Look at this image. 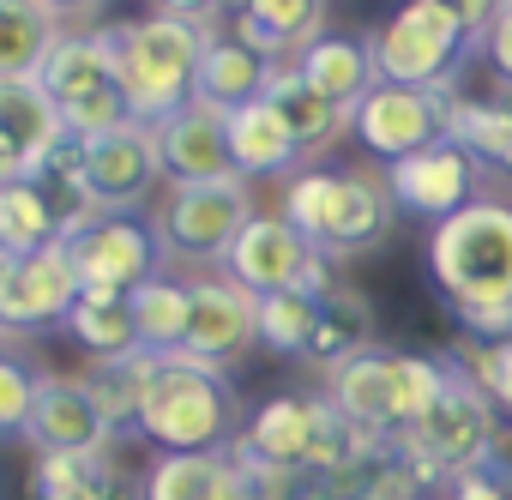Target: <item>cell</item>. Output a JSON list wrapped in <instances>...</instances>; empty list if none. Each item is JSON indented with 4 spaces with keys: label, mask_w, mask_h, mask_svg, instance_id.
I'll return each instance as SVG.
<instances>
[{
    "label": "cell",
    "mask_w": 512,
    "mask_h": 500,
    "mask_svg": "<svg viewBox=\"0 0 512 500\" xmlns=\"http://www.w3.org/2000/svg\"><path fill=\"white\" fill-rule=\"evenodd\" d=\"M428 272L470 344L512 338V199H470L428 229Z\"/></svg>",
    "instance_id": "obj_1"
},
{
    "label": "cell",
    "mask_w": 512,
    "mask_h": 500,
    "mask_svg": "<svg viewBox=\"0 0 512 500\" xmlns=\"http://www.w3.org/2000/svg\"><path fill=\"white\" fill-rule=\"evenodd\" d=\"M109 31H115V79L139 127H163L175 109L193 103L199 61L217 37L211 7H151L145 19Z\"/></svg>",
    "instance_id": "obj_2"
},
{
    "label": "cell",
    "mask_w": 512,
    "mask_h": 500,
    "mask_svg": "<svg viewBox=\"0 0 512 500\" xmlns=\"http://www.w3.org/2000/svg\"><path fill=\"white\" fill-rule=\"evenodd\" d=\"M284 217L332 260H362L398 229V205L380 169H326V163L296 169L284 181Z\"/></svg>",
    "instance_id": "obj_3"
},
{
    "label": "cell",
    "mask_w": 512,
    "mask_h": 500,
    "mask_svg": "<svg viewBox=\"0 0 512 500\" xmlns=\"http://www.w3.org/2000/svg\"><path fill=\"white\" fill-rule=\"evenodd\" d=\"M398 452L410 458V470L422 476L428 494H446L452 482H464V476L500 464V410H494L488 392L446 356V380H440L434 404L422 410V422L398 440Z\"/></svg>",
    "instance_id": "obj_4"
},
{
    "label": "cell",
    "mask_w": 512,
    "mask_h": 500,
    "mask_svg": "<svg viewBox=\"0 0 512 500\" xmlns=\"http://www.w3.org/2000/svg\"><path fill=\"white\" fill-rule=\"evenodd\" d=\"M241 398L229 374L193 362V356H157L145 410H139V440L163 452H229L241 434Z\"/></svg>",
    "instance_id": "obj_5"
},
{
    "label": "cell",
    "mask_w": 512,
    "mask_h": 500,
    "mask_svg": "<svg viewBox=\"0 0 512 500\" xmlns=\"http://www.w3.org/2000/svg\"><path fill=\"white\" fill-rule=\"evenodd\" d=\"M446 380V356H404V350H362L356 362H344L338 374H326V398L338 404V416H350L356 428L380 434V440H404L422 410L434 404Z\"/></svg>",
    "instance_id": "obj_6"
},
{
    "label": "cell",
    "mask_w": 512,
    "mask_h": 500,
    "mask_svg": "<svg viewBox=\"0 0 512 500\" xmlns=\"http://www.w3.org/2000/svg\"><path fill=\"white\" fill-rule=\"evenodd\" d=\"M37 91L55 103L67 139H79V145L133 121V109L121 97V79H115V31L109 25H73L49 49L43 73H37Z\"/></svg>",
    "instance_id": "obj_7"
},
{
    "label": "cell",
    "mask_w": 512,
    "mask_h": 500,
    "mask_svg": "<svg viewBox=\"0 0 512 500\" xmlns=\"http://www.w3.org/2000/svg\"><path fill=\"white\" fill-rule=\"evenodd\" d=\"M260 199H253V181L229 175V181H205V187H163V199L151 205V235L163 247V260L181 266H217L229 260L235 235L253 223Z\"/></svg>",
    "instance_id": "obj_8"
},
{
    "label": "cell",
    "mask_w": 512,
    "mask_h": 500,
    "mask_svg": "<svg viewBox=\"0 0 512 500\" xmlns=\"http://www.w3.org/2000/svg\"><path fill=\"white\" fill-rule=\"evenodd\" d=\"M223 272L247 290V296H326L338 290V260L284 217V211H253V223L235 235Z\"/></svg>",
    "instance_id": "obj_9"
},
{
    "label": "cell",
    "mask_w": 512,
    "mask_h": 500,
    "mask_svg": "<svg viewBox=\"0 0 512 500\" xmlns=\"http://www.w3.org/2000/svg\"><path fill=\"white\" fill-rule=\"evenodd\" d=\"M85 284L73 272L67 241L37 247V254H0V338H43L61 332L79 308Z\"/></svg>",
    "instance_id": "obj_10"
},
{
    "label": "cell",
    "mask_w": 512,
    "mask_h": 500,
    "mask_svg": "<svg viewBox=\"0 0 512 500\" xmlns=\"http://www.w3.org/2000/svg\"><path fill=\"white\" fill-rule=\"evenodd\" d=\"M446 115H452V97H440V91L374 85V91L350 109V133H356V145H362L380 169H392V163H404V157L440 145V139H446Z\"/></svg>",
    "instance_id": "obj_11"
},
{
    "label": "cell",
    "mask_w": 512,
    "mask_h": 500,
    "mask_svg": "<svg viewBox=\"0 0 512 500\" xmlns=\"http://www.w3.org/2000/svg\"><path fill=\"white\" fill-rule=\"evenodd\" d=\"M85 163V193L97 205V217H139V205H151L163 163H157V133L127 121L115 133H97L79 145Z\"/></svg>",
    "instance_id": "obj_12"
},
{
    "label": "cell",
    "mask_w": 512,
    "mask_h": 500,
    "mask_svg": "<svg viewBox=\"0 0 512 500\" xmlns=\"http://www.w3.org/2000/svg\"><path fill=\"white\" fill-rule=\"evenodd\" d=\"M187 350L205 368H235L247 350H260V296H247L229 272H199L187 278Z\"/></svg>",
    "instance_id": "obj_13"
},
{
    "label": "cell",
    "mask_w": 512,
    "mask_h": 500,
    "mask_svg": "<svg viewBox=\"0 0 512 500\" xmlns=\"http://www.w3.org/2000/svg\"><path fill=\"white\" fill-rule=\"evenodd\" d=\"M67 254H73L79 284L85 290H109V296H133L139 284H151L169 266L145 217H91L67 241Z\"/></svg>",
    "instance_id": "obj_14"
},
{
    "label": "cell",
    "mask_w": 512,
    "mask_h": 500,
    "mask_svg": "<svg viewBox=\"0 0 512 500\" xmlns=\"http://www.w3.org/2000/svg\"><path fill=\"white\" fill-rule=\"evenodd\" d=\"M368 55H374L380 85H410V91H440V97H458V79L470 67V49H458L452 37L428 31L404 7L386 25L368 31Z\"/></svg>",
    "instance_id": "obj_15"
},
{
    "label": "cell",
    "mask_w": 512,
    "mask_h": 500,
    "mask_svg": "<svg viewBox=\"0 0 512 500\" xmlns=\"http://www.w3.org/2000/svg\"><path fill=\"white\" fill-rule=\"evenodd\" d=\"M380 175H386V193H392L398 217L446 223L452 211L482 199V175H476V163L452 139H440V145H428V151H416V157H404V163H392Z\"/></svg>",
    "instance_id": "obj_16"
},
{
    "label": "cell",
    "mask_w": 512,
    "mask_h": 500,
    "mask_svg": "<svg viewBox=\"0 0 512 500\" xmlns=\"http://www.w3.org/2000/svg\"><path fill=\"white\" fill-rule=\"evenodd\" d=\"M25 446H37V458L43 452H115V428L103 422L79 374H43L31 422H25Z\"/></svg>",
    "instance_id": "obj_17"
},
{
    "label": "cell",
    "mask_w": 512,
    "mask_h": 500,
    "mask_svg": "<svg viewBox=\"0 0 512 500\" xmlns=\"http://www.w3.org/2000/svg\"><path fill=\"white\" fill-rule=\"evenodd\" d=\"M332 7L326 0H247V7L229 13V37L247 43L260 61L272 67H296L332 25Z\"/></svg>",
    "instance_id": "obj_18"
},
{
    "label": "cell",
    "mask_w": 512,
    "mask_h": 500,
    "mask_svg": "<svg viewBox=\"0 0 512 500\" xmlns=\"http://www.w3.org/2000/svg\"><path fill=\"white\" fill-rule=\"evenodd\" d=\"M157 133V163H163V181L169 187H205V181H229L235 163H229V133H223V115L187 103L175 109Z\"/></svg>",
    "instance_id": "obj_19"
},
{
    "label": "cell",
    "mask_w": 512,
    "mask_h": 500,
    "mask_svg": "<svg viewBox=\"0 0 512 500\" xmlns=\"http://www.w3.org/2000/svg\"><path fill=\"white\" fill-rule=\"evenodd\" d=\"M446 139L476 163L482 187H494V199H512V97H452L446 115Z\"/></svg>",
    "instance_id": "obj_20"
},
{
    "label": "cell",
    "mask_w": 512,
    "mask_h": 500,
    "mask_svg": "<svg viewBox=\"0 0 512 500\" xmlns=\"http://www.w3.org/2000/svg\"><path fill=\"white\" fill-rule=\"evenodd\" d=\"M37 500H145V476H133L115 452H43L31 464Z\"/></svg>",
    "instance_id": "obj_21"
},
{
    "label": "cell",
    "mask_w": 512,
    "mask_h": 500,
    "mask_svg": "<svg viewBox=\"0 0 512 500\" xmlns=\"http://www.w3.org/2000/svg\"><path fill=\"white\" fill-rule=\"evenodd\" d=\"M266 109L278 115V127L290 133V145L308 157H326L344 133H350V109H338L332 97H320L296 67H272V85H266Z\"/></svg>",
    "instance_id": "obj_22"
},
{
    "label": "cell",
    "mask_w": 512,
    "mask_h": 500,
    "mask_svg": "<svg viewBox=\"0 0 512 500\" xmlns=\"http://www.w3.org/2000/svg\"><path fill=\"white\" fill-rule=\"evenodd\" d=\"M266 85H272V61H260L247 43H235L229 31H217L211 49H205V61H199V79H193V103L229 121L235 109L260 103Z\"/></svg>",
    "instance_id": "obj_23"
},
{
    "label": "cell",
    "mask_w": 512,
    "mask_h": 500,
    "mask_svg": "<svg viewBox=\"0 0 512 500\" xmlns=\"http://www.w3.org/2000/svg\"><path fill=\"white\" fill-rule=\"evenodd\" d=\"M67 7L43 0H0V85H25L43 73L49 49L67 37Z\"/></svg>",
    "instance_id": "obj_24"
},
{
    "label": "cell",
    "mask_w": 512,
    "mask_h": 500,
    "mask_svg": "<svg viewBox=\"0 0 512 500\" xmlns=\"http://www.w3.org/2000/svg\"><path fill=\"white\" fill-rule=\"evenodd\" d=\"M145 500H247V482L229 452H157Z\"/></svg>",
    "instance_id": "obj_25"
},
{
    "label": "cell",
    "mask_w": 512,
    "mask_h": 500,
    "mask_svg": "<svg viewBox=\"0 0 512 500\" xmlns=\"http://www.w3.org/2000/svg\"><path fill=\"white\" fill-rule=\"evenodd\" d=\"M296 73H302L320 97H332L338 109H356V103L380 85L374 55H368V37H350V31H326V37L296 61Z\"/></svg>",
    "instance_id": "obj_26"
},
{
    "label": "cell",
    "mask_w": 512,
    "mask_h": 500,
    "mask_svg": "<svg viewBox=\"0 0 512 500\" xmlns=\"http://www.w3.org/2000/svg\"><path fill=\"white\" fill-rule=\"evenodd\" d=\"M223 133H229V163H235V175L241 181H260V175H296L302 169V151L290 145V133L278 127V115L266 109V97L260 103H247V109H235L229 121H223Z\"/></svg>",
    "instance_id": "obj_27"
},
{
    "label": "cell",
    "mask_w": 512,
    "mask_h": 500,
    "mask_svg": "<svg viewBox=\"0 0 512 500\" xmlns=\"http://www.w3.org/2000/svg\"><path fill=\"white\" fill-rule=\"evenodd\" d=\"M151 374H157V356L151 350H127V356H103V362H85V386L103 410V422L121 434H139V410H145V392H151Z\"/></svg>",
    "instance_id": "obj_28"
},
{
    "label": "cell",
    "mask_w": 512,
    "mask_h": 500,
    "mask_svg": "<svg viewBox=\"0 0 512 500\" xmlns=\"http://www.w3.org/2000/svg\"><path fill=\"white\" fill-rule=\"evenodd\" d=\"M362 350H374V308L356 290H326L320 296V320H314V344H308V368L338 374L344 362H356Z\"/></svg>",
    "instance_id": "obj_29"
},
{
    "label": "cell",
    "mask_w": 512,
    "mask_h": 500,
    "mask_svg": "<svg viewBox=\"0 0 512 500\" xmlns=\"http://www.w3.org/2000/svg\"><path fill=\"white\" fill-rule=\"evenodd\" d=\"M0 139H7V145L25 157V169H37L55 145H67V127H61L55 103L37 91V79H25V85H0Z\"/></svg>",
    "instance_id": "obj_30"
},
{
    "label": "cell",
    "mask_w": 512,
    "mask_h": 500,
    "mask_svg": "<svg viewBox=\"0 0 512 500\" xmlns=\"http://www.w3.org/2000/svg\"><path fill=\"white\" fill-rule=\"evenodd\" d=\"M187 314H193V302H187V278L157 272L151 284H139V290H133L139 350H151V356H181V350H187Z\"/></svg>",
    "instance_id": "obj_31"
},
{
    "label": "cell",
    "mask_w": 512,
    "mask_h": 500,
    "mask_svg": "<svg viewBox=\"0 0 512 500\" xmlns=\"http://www.w3.org/2000/svg\"><path fill=\"white\" fill-rule=\"evenodd\" d=\"M91 362H103V356H127V350H139V326H133V296H109V290H85L79 296V308L67 314V326H61Z\"/></svg>",
    "instance_id": "obj_32"
},
{
    "label": "cell",
    "mask_w": 512,
    "mask_h": 500,
    "mask_svg": "<svg viewBox=\"0 0 512 500\" xmlns=\"http://www.w3.org/2000/svg\"><path fill=\"white\" fill-rule=\"evenodd\" d=\"M55 241H61V223L31 175L0 187V254H37V247H55Z\"/></svg>",
    "instance_id": "obj_33"
},
{
    "label": "cell",
    "mask_w": 512,
    "mask_h": 500,
    "mask_svg": "<svg viewBox=\"0 0 512 500\" xmlns=\"http://www.w3.org/2000/svg\"><path fill=\"white\" fill-rule=\"evenodd\" d=\"M320 320V296H266L260 302V350H278L290 362H308Z\"/></svg>",
    "instance_id": "obj_34"
},
{
    "label": "cell",
    "mask_w": 512,
    "mask_h": 500,
    "mask_svg": "<svg viewBox=\"0 0 512 500\" xmlns=\"http://www.w3.org/2000/svg\"><path fill=\"white\" fill-rule=\"evenodd\" d=\"M37 386H43V374H37L19 350H0V440H25Z\"/></svg>",
    "instance_id": "obj_35"
},
{
    "label": "cell",
    "mask_w": 512,
    "mask_h": 500,
    "mask_svg": "<svg viewBox=\"0 0 512 500\" xmlns=\"http://www.w3.org/2000/svg\"><path fill=\"white\" fill-rule=\"evenodd\" d=\"M446 356L488 392L494 410L512 416V338H506V344H464V350H446Z\"/></svg>",
    "instance_id": "obj_36"
},
{
    "label": "cell",
    "mask_w": 512,
    "mask_h": 500,
    "mask_svg": "<svg viewBox=\"0 0 512 500\" xmlns=\"http://www.w3.org/2000/svg\"><path fill=\"white\" fill-rule=\"evenodd\" d=\"M482 61H488V73H494V85L512 97V0H500V7H494V19H488Z\"/></svg>",
    "instance_id": "obj_37"
},
{
    "label": "cell",
    "mask_w": 512,
    "mask_h": 500,
    "mask_svg": "<svg viewBox=\"0 0 512 500\" xmlns=\"http://www.w3.org/2000/svg\"><path fill=\"white\" fill-rule=\"evenodd\" d=\"M440 500H512V476H506V464H494V470H476V476L452 482Z\"/></svg>",
    "instance_id": "obj_38"
},
{
    "label": "cell",
    "mask_w": 512,
    "mask_h": 500,
    "mask_svg": "<svg viewBox=\"0 0 512 500\" xmlns=\"http://www.w3.org/2000/svg\"><path fill=\"white\" fill-rule=\"evenodd\" d=\"M31 169H25V157L7 145V139H0V187H13V181H25Z\"/></svg>",
    "instance_id": "obj_39"
},
{
    "label": "cell",
    "mask_w": 512,
    "mask_h": 500,
    "mask_svg": "<svg viewBox=\"0 0 512 500\" xmlns=\"http://www.w3.org/2000/svg\"><path fill=\"white\" fill-rule=\"evenodd\" d=\"M290 500H338V494H332V488H326L320 476H302V488H296Z\"/></svg>",
    "instance_id": "obj_40"
}]
</instances>
